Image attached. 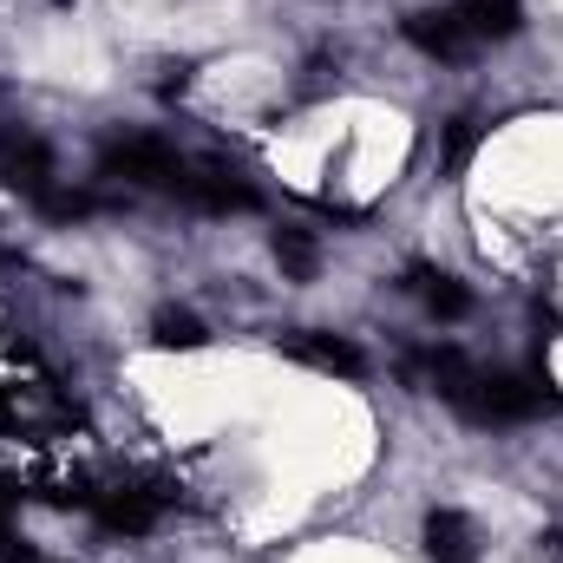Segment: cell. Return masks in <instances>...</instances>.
Returning a JSON list of instances; mask_svg holds the SVG:
<instances>
[{
  "instance_id": "obj_10",
  "label": "cell",
  "mask_w": 563,
  "mask_h": 563,
  "mask_svg": "<svg viewBox=\"0 0 563 563\" xmlns=\"http://www.w3.org/2000/svg\"><path fill=\"white\" fill-rule=\"evenodd\" d=\"M413 295L426 301V314H439V321H465L472 314V288L439 276V269H413Z\"/></svg>"
},
{
  "instance_id": "obj_2",
  "label": "cell",
  "mask_w": 563,
  "mask_h": 563,
  "mask_svg": "<svg viewBox=\"0 0 563 563\" xmlns=\"http://www.w3.org/2000/svg\"><path fill=\"white\" fill-rule=\"evenodd\" d=\"M59 505H79V511H92L106 531H125V538H139V531H151V525L164 518V498H157L151 485H139V478H119V485H66Z\"/></svg>"
},
{
  "instance_id": "obj_8",
  "label": "cell",
  "mask_w": 563,
  "mask_h": 563,
  "mask_svg": "<svg viewBox=\"0 0 563 563\" xmlns=\"http://www.w3.org/2000/svg\"><path fill=\"white\" fill-rule=\"evenodd\" d=\"M407 40L420 46L426 59H465L472 53V40H465V26L452 20V7H426L407 20Z\"/></svg>"
},
{
  "instance_id": "obj_12",
  "label": "cell",
  "mask_w": 563,
  "mask_h": 563,
  "mask_svg": "<svg viewBox=\"0 0 563 563\" xmlns=\"http://www.w3.org/2000/svg\"><path fill=\"white\" fill-rule=\"evenodd\" d=\"M276 263L288 269V276H314V243L301 236V230H276Z\"/></svg>"
},
{
  "instance_id": "obj_1",
  "label": "cell",
  "mask_w": 563,
  "mask_h": 563,
  "mask_svg": "<svg viewBox=\"0 0 563 563\" xmlns=\"http://www.w3.org/2000/svg\"><path fill=\"white\" fill-rule=\"evenodd\" d=\"M407 374H426V387H432L452 413H465L472 426H525V420H544V413L558 407L551 380H538V374H505V367H478V361H465L459 347H426V354L407 361Z\"/></svg>"
},
{
  "instance_id": "obj_5",
  "label": "cell",
  "mask_w": 563,
  "mask_h": 563,
  "mask_svg": "<svg viewBox=\"0 0 563 563\" xmlns=\"http://www.w3.org/2000/svg\"><path fill=\"white\" fill-rule=\"evenodd\" d=\"M177 203L210 210V217H230V210H256V190H250V184H236V177H230V170H217V164H190V170H184V184H177Z\"/></svg>"
},
{
  "instance_id": "obj_13",
  "label": "cell",
  "mask_w": 563,
  "mask_h": 563,
  "mask_svg": "<svg viewBox=\"0 0 563 563\" xmlns=\"http://www.w3.org/2000/svg\"><path fill=\"white\" fill-rule=\"evenodd\" d=\"M7 511H13V498L0 492V558H7V544H13V538H7Z\"/></svg>"
},
{
  "instance_id": "obj_6",
  "label": "cell",
  "mask_w": 563,
  "mask_h": 563,
  "mask_svg": "<svg viewBox=\"0 0 563 563\" xmlns=\"http://www.w3.org/2000/svg\"><path fill=\"white\" fill-rule=\"evenodd\" d=\"M452 20L465 26V40H472V53H478V46H498V40L518 33V26H525V7H518V0H452Z\"/></svg>"
},
{
  "instance_id": "obj_11",
  "label": "cell",
  "mask_w": 563,
  "mask_h": 563,
  "mask_svg": "<svg viewBox=\"0 0 563 563\" xmlns=\"http://www.w3.org/2000/svg\"><path fill=\"white\" fill-rule=\"evenodd\" d=\"M151 341H157V347H203L210 334H203V321H197V314H184V308H164V314L151 321Z\"/></svg>"
},
{
  "instance_id": "obj_9",
  "label": "cell",
  "mask_w": 563,
  "mask_h": 563,
  "mask_svg": "<svg viewBox=\"0 0 563 563\" xmlns=\"http://www.w3.org/2000/svg\"><path fill=\"white\" fill-rule=\"evenodd\" d=\"M472 558H478L472 518L452 511V505H439V511L426 518V563H472Z\"/></svg>"
},
{
  "instance_id": "obj_4",
  "label": "cell",
  "mask_w": 563,
  "mask_h": 563,
  "mask_svg": "<svg viewBox=\"0 0 563 563\" xmlns=\"http://www.w3.org/2000/svg\"><path fill=\"white\" fill-rule=\"evenodd\" d=\"M0 177H7L13 190H26L40 210H53V217H59V203H66V197L53 190V151H46L40 139H7V144H0Z\"/></svg>"
},
{
  "instance_id": "obj_3",
  "label": "cell",
  "mask_w": 563,
  "mask_h": 563,
  "mask_svg": "<svg viewBox=\"0 0 563 563\" xmlns=\"http://www.w3.org/2000/svg\"><path fill=\"white\" fill-rule=\"evenodd\" d=\"M99 170H106V177H125V184H139V190H164V197H177L190 157H177L164 139H106Z\"/></svg>"
},
{
  "instance_id": "obj_7",
  "label": "cell",
  "mask_w": 563,
  "mask_h": 563,
  "mask_svg": "<svg viewBox=\"0 0 563 563\" xmlns=\"http://www.w3.org/2000/svg\"><path fill=\"white\" fill-rule=\"evenodd\" d=\"M282 354L301 361V367H314V374H341V380L367 374V354L354 341H334V334H295V341H282Z\"/></svg>"
},
{
  "instance_id": "obj_14",
  "label": "cell",
  "mask_w": 563,
  "mask_h": 563,
  "mask_svg": "<svg viewBox=\"0 0 563 563\" xmlns=\"http://www.w3.org/2000/svg\"><path fill=\"white\" fill-rule=\"evenodd\" d=\"M7 563H40V558H26V551H13V558H7Z\"/></svg>"
}]
</instances>
